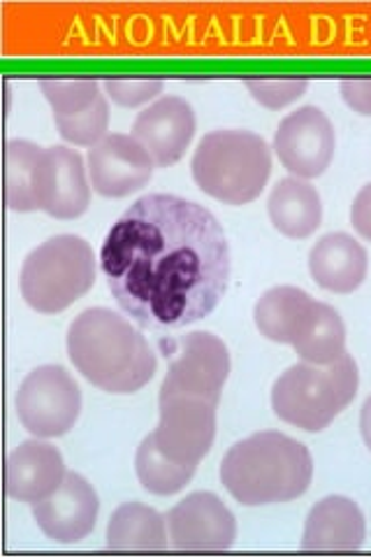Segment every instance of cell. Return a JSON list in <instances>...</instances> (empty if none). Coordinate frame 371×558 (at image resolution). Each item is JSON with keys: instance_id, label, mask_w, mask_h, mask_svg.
Wrapping results in <instances>:
<instances>
[{"instance_id": "obj_16", "label": "cell", "mask_w": 371, "mask_h": 558, "mask_svg": "<svg viewBox=\"0 0 371 558\" xmlns=\"http://www.w3.org/2000/svg\"><path fill=\"white\" fill-rule=\"evenodd\" d=\"M67 475L61 451L38 440H28L8 457L5 492L16 502L35 505L49 498Z\"/></svg>"}, {"instance_id": "obj_5", "label": "cell", "mask_w": 371, "mask_h": 558, "mask_svg": "<svg viewBox=\"0 0 371 558\" xmlns=\"http://www.w3.org/2000/svg\"><path fill=\"white\" fill-rule=\"evenodd\" d=\"M358 387V363L350 354L330 365L302 361L274 381L272 410L281 422L307 433H321L353 403Z\"/></svg>"}, {"instance_id": "obj_25", "label": "cell", "mask_w": 371, "mask_h": 558, "mask_svg": "<svg viewBox=\"0 0 371 558\" xmlns=\"http://www.w3.org/2000/svg\"><path fill=\"white\" fill-rule=\"evenodd\" d=\"M40 89L49 100L54 114H77L102 96L100 82L94 77H45L40 80Z\"/></svg>"}, {"instance_id": "obj_27", "label": "cell", "mask_w": 371, "mask_h": 558, "mask_svg": "<svg viewBox=\"0 0 371 558\" xmlns=\"http://www.w3.org/2000/svg\"><path fill=\"white\" fill-rule=\"evenodd\" d=\"M309 82L305 77H251L246 89L256 102L268 110H284L307 94Z\"/></svg>"}, {"instance_id": "obj_1", "label": "cell", "mask_w": 371, "mask_h": 558, "mask_svg": "<svg viewBox=\"0 0 371 558\" xmlns=\"http://www.w3.org/2000/svg\"><path fill=\"white\" fill-rule=\"evenodd\" d=\"M230 268L219 219L198 203L165 194L131 205L100 252V270L119 307L156 330L209 317L227 291Z\"/></svg>"}, {"instance_id": "obj_9", "label": "cell", "mask_w": 371, "mask_h": 558, "mask_svg": "<svg viewBox=\"0 0 371 558\" xmlns=\"http://www.w3.org/2000/svg\"><path fill=\"white\" fill-rule=\"evenodd\" d=\"M337 149L332 121L321 108H299L281 121L274 133V151L284 168L299 180H313L330 168Z\"/></svg>"}, {"instance_id": "obj_31", "label": "cell", "mask_w": 371, "mask_h": 558, "mask_svg": "<svg viewBox=\"0 0 371 558\" xmlns=\"http://www.w3.org/2000/svg\"><path fill=\"white\" fill-rule=\"evenodd\" d=\"M360 435L364 440V447L371 451V396L364 400L360 410Z\"/></svg>"}, {"instance_id": "obj_23", "label": "cell", "mask_w": 371, "mask_h": 558, "mask_svg": "<svg viewBox=\"0 0 371 558\" xmlns=\"http://www.w3.org/2000/svg\"><path fill=\"white\" fill-rule=\"evenodd\" d=\"M293 349L305 363L313 365H330L342 359L346 354V326L342 314L325 303H318L311 326Z\"/></svg>"}, {"instance_id": "obj_10", "label": "cell", "mask_w": 371, "mask_h": 558, "mask_svg": "<svg viewBox=\"0 0 371 558\" xmlns=\"http://www.w3.org/2000/svg\"><path fill=\"white\" fill-rule=\"evenodd\" d=\"M153 438L168 459L198 465L217 438V405L188 396L161 398V418Z\"/></svg>"}, {"instance_id": "obj_14", "label": "cell", "mask_w": 371, "mask_h": 558, "mask_svg": "<svg viewBox=\"0 0 371 558\" xmlns=\"http://www.w3.org/2000/svg\"><path fill=\"white\" fill-rule=\"evenodd\" d=\"M131 135L149 151L158 168L174 166L196 135V112L184 98L165 96L137 114Z\"/></svg>"}, {"instance_id": "obj_17", "label": "cell", "mask_w": 371, "mask_h": 558, "mask_svg": "<svg viewBox=\"0 0 371 558\" xmlns=\"http://www.w3.org/2000/svg\"><path fill=\"white\" fill-rule=\"evenodd\" d=\"M367 523L358 502L344 496H327L316 502L302 535L305 551H358L364 545Z\"/></svg>"}, {"instance_id": "obj_3", "label": "cell", "mask_w": 371, "mask_h": 558, "mask_svg": "<svg viewBox=\"0 0 371 558\" xmlns=\"http://www.w3.org/2000/svg\"><path fill=\"white\" fill-rule=\"evenodd\" d=\"M311 480V451L276 430L256 433L230 447L221 463L223 486L246 508L302 498Z\"/></svg>"}, {"instance_id": "obj_6", "label": "cell", "mask_w": 371, "mask_h": 558, "mask_svg": "<svg viewBox=\"0 0 371 558\" xmlns=\"http://www.w3.org/2000/svg\"><path fill=\"white\" fill-rule=\"evenodd\" d=\"M96 282V256L79 235H57L33 250L22 268L24 301L40 314H59Z\"/></svg>"}, {"instance_id": "obj_2", "label": "cell", "mask_w": 371, "mask_h": 558, "mask_svg": "<svg viewBox=\"0 0 371 558\" xmlns=\"http://www.w3.org/2000/svg\"><path fill=\"white\" fill-rule=\"evenodd\" d=\"M67 356L84 379L108 393H135L156 375L147 338L108 307L84 310L70 324Z\"/></svg>"}, {"instance_id": "obj_13", "label": "cell", "mask_w": 371, "mask_h": 558, "mask_svg": "<svg viewBox=\"0 0 371 558\" xmlns=\"http://www.w3.org/2000/svg\"><path fill=\"white\" fill-rule=\"evenodd\" d=\"M98 510L96 488L82 475L67 473L54 494L33 505V519L49 539L75 545L94 533Z\"/></svg>"}, {"instance_id": "obj_15", "label": "cell", "mask_w": 371, "mask_h": 558, "mask_svg": "<svg viewBox=\"0 0 371 558\" xmlns=\"http://www.w3.org/2000/svg\"><path fill=\"white\" fill-rule=\"evenodd\" d=\"M88 205H91V184L86 180L82 156L67 147L45 149L38 180V207L49 217L67 221L82 217Z\"/></svg>"}, {"instance_id": "obj_24", "label": "cell", "mask_w": 371, "mask_h": 558, "mask_svg": "<svg viewBox=\"0 0 371 558\" xmlns=\"http://www.w3.org/2000/svg\"><path fill=\"white\" fill-rule=\"evenodd\" d=\"M198 465L176 463L168 459L165 453L158 449L153 433L147 435L143 445L137 447L135 457V473L139 484H143L149 494L153 496H172L180 494L182 488L196 475Z\"/></svg>"}, {"instance_id": "obj_22", "label": "cell", "mask_w": 371, "mask_h": 558, "mask_svg": "<svg viewBox=\"0 0 371 558\" xmlns=\"http://www.w3.org/2000/svg\"><path fill=\"white\" fill-rule=\"evenodd\" d=\"M45 149L28 140H12L5 147V201L14 213H35Z\"/></svg>"}, {"instance_id": "obj_20", "label": "cell", "mask_w": 371, "mask_h": 558, "mask_svg": "<svg viewBox=\"0 0 371 558\" xmlns=\"http://www.w3.org/2000/svg\"><path fill=\"white\" fill-rule=\"evenodd\" d=\"M268 213L274 229L290 240H305L321 229L323 205L307 180L286 178L270 194Z\"/></svg>"}, {"instance_id": "obj_19", "label": "cell", "mask_w": 371, "mask_h": 558, "mask_svg": "<svg viewBox=\"0 0 371 558\" xmlns=\"http://www.w3.org/2000/svg\"><path fill=\"white\" fill-rule=\"evenodd\" d=\"M318 301L297 287H274L260 295L253 319L262 338L276 344H295L313 322Z\"/></svg>"}, {"instance_id": "obj_29", "label": "cell", "mask_w": 371, "mask_h": 558, "mask_svg": "<svg viewBox=\"0 0 371 558\" xmlns=\"http://www.w3.org/2000/svg\"><path fill=\"white\" fill-rule=\"evenodd\" d=\"M339 92H342L344 102L353 112H358L362 117H371V77L342 80Z\"/></svg>"}, {"instance_id": "obj_26", "label": "cell", "mask_w": 371, "mask_h": 558, "mask_svg": "<svg viewBox=\"0 0 371 558\" xmlns=\"http://www.w3.org/2000/svg\"><path fill=\"white\" fill-rule=\"evenodd\" d=\"M57 129L65 143H73L79 147H96L100 140L108 137L110 129V105L108 96H100L91 108H86L84 112L77 114H54Z\"/></svg>"}, {"instance_id": "obj_18", "label": "cell", "mask_w": 371, "mask_h": 558, "mask_svg": "<svg viewBox=\"0 0 371 558\" xmlns=\"http://www.w3.org/2000/svg\"><path fill=\"white\" fill-rule=\"evenodd\" d=\"M367 250L348 233L321 238L309 254V272L316 284L332 293L358 291L367 277Z\"/></svg>"}, {"instance_id": "obj_30", "label": "cell", "mask_w": 371, "mask_h": 558, "mask_svg": "<svg viewBox=\"0 0 371 558\" xmlns=\"http://www.w3.org/2000/svg\"><path fill=\"white\" fill-rule=\"evenodd\" d=\"M350 223L367 242H371V182L364 184L350 205Z\"/></svg>"}, {"instance_id": "obj_11", "label": "cell", "mask_w": 371, "mask_h": 558, "mask_svg": "<svg viewBox=\"0 0 371 558\" xmlns=\"http://www.w3.org/2000/svg\"><path fill=\"white\" fill-rule=\"evenodd\" d=\"M170 547L176 551H227L237 539V521L223 500L198 492L168 512Z\"/></svg>"}, {"instance_id": "obj_12", "label": "cell", "mask_w": 371, "mask_h": 558, "mask_svg": "<svg viewBox=\"0 0 371 558\" xmlns=\"http://www.w3.org/2000/svg\"><path fill=\"white\" fill-rule=\"evenodd\" d=\"M153 168L149 151L133 135L110 133L88 149V180L104 198H126L145 189Z\"/></svg>"}, {"instance_id": "obj_8", "label": "cell", "mask_w": 371, "mask_h": 558, "mask_svg": "<svg viewBox=\"0 0 371 558\" xmlns=\"http://www.w3.org/2000/svg\"><path fill=\"white\" fill-rule=\"evenodd\" d=\"M227 375L230 354L223 340L214 333H202V330L190 333L180 342V354L170 365L161 387V398L188 396L219 405Z\"/></svg>"}, {"instance_id": "obj_7", "label": "cell", "mask_w": 371, "mask_h": 558, "mask_svg": "<svg viewBox=\"0 0 371 558\" xmlns=\"http://www.w3.org/2000/svg\"><path fill=\"white\" fill-rule=\"evenodd\" d=\"M14 403L24 428L35 438L49 440L75 428L82 412V391L61 365H42L26 375Z\"/></svg>"}, {"instance_id": "obj_21", "label": "cell", "mask_w": 371, "mask_h": 558, "mask_svg": "<svg viewBox=\"0 0 371 558\" xmlns=\"http://www.w3.org/2000/svg\"><path fill=\"white\" fill-rule=\"evenodd\" d=\"M168 547V519L143 502H123L108 523L112 551H165Z\"/></svg>"}, {"instance_id": "obj_4", "label": "cell", "mask_w": 371, "mask_h": 558, "mask_svg": "<svg viewBox=\"0 0 371 558\" xmlns=\"http://www.w3.org/2000/svg\"><path fill=\"white\" fill-rule=\"evenodd\" d=\"M193 180L225 205L253 203L272 174V151L251 131H211L193 154Z\"/></svg>"}, {"instance_id": "obj_28", "label": "cell", "mask_w": 371, "mask_h": 558, "mask_svg": "<svg viewBox=\"0 0 371 558\" xmlns=\"http://www.w3.org/2000/svg\"><path fill=\"white\" fill-rule=\"evenodd\" d=\"M104 96L121 108H139L163 94V80L158 77H112L102 82Z\"/></svg>"}]
</instances>
